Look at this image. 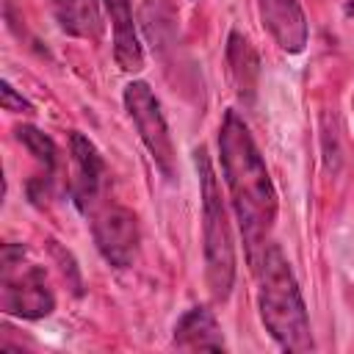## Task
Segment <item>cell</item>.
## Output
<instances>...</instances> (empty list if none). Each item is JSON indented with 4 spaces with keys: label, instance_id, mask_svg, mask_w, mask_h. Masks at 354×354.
Listing matches in <instances>:
<instances>
[{
    "label": "cell",
    "instance_id": "6da1fadb",
    "mask_svg": "<svg viewBox=\"0 0 354 354\" xmlns=\"http://www.w3.org/2000/svg\"><path fill=\"white\" fill-rule=\"evenodd\" d=\"M218 160L246 260L254 266L274 230L279 202L268 166L238 111H227L218 124Z\"/></svg>",
    "mask_w": 354,
    "mask_h": 354
},
{
    "label": "cell",
    "instance_id": "7a4b0ae2",
    "mask_svg": "<svg viewBox=\"0 0 354 354\" xmlns=\"http://www.w3.org/2000/svg\"><path fill=\"white\" fill-rule=\"evenodd\" d=\"M252 271L257 277V313L271 340L282 351H313L315 343L307 304L282 249L268 241Z\"/></svg>",
    "mask_w": 354,
    "mask_h": 354
},
{
    "label": "cell",
    "instance_id": "3957f363",
    "mask_svg": "<svg viewBox=\"0 0 354 354\" xmlns=\"http://www.w3.org/2000/svg\"><path fill=\"white\" fill-rule=\"evenodd\" d=\"M194 166L199 174V196H202V249H205V282L216 301H227L235 285V241L227 218V205L221 196V185L210 166L207 149L199 147L194 152Z\"/></svg>",
    "mask_w": 354,
    "mask_h": 354
},
{
    "label": "cell",
    "instance_id": "277c9868",
    "mask_svg": "<svg viewBox=\"0 0 354 354\" xmlns=\"http://www.w3.org/2000/svg\"><path fill=\"white\" fill-rule=\"evenodd\" d=\"M0 310L22 321H41L55 310V293L41 266L25 260V246L3 243L0 254Z\"/></svg>",
    "mask_w": 354,
    "mask_h": 354
},
{
    "label": "cell",
    "instance_id": "5b68a950",
    "mask_svg": "<svg viewBox=\"0 0 354 354\" xmlns=\"http://www.w3.org/2000/svg\"><path fill=\"white\" fill-rule=\"evenodd\" d=\"M122 100H124L127 116H130L141 144L147 147L152 163L158 166V171L166 180H174L177 177L174 141H171V133H169V124H166V116L160 111V102H158L155 91L144 80H130L124 86Z\"/></svg>",
    "mask_w": 354,
    "mask_h": 354
},
{
    "label": "cell",
    "instance_id": "8992f818",
    "mask_svg": "<svg viewBox=\"0 0 354 354\" xmlns=\"http://www.w3.org/2000/svg\"><path fill=\"white\" fill-rule=\"evenodd\" d=\"M91 235L102 254V260L113 268H127L136 260L141 243L138 216L116 202H102L91 213Z\"/></svg>",
    "mask_w": 354,
    "mask_h": 354
},
{
    "label": "cell",
    "instance_id": "52a82bcc",
    "mask_svg": "<svg viewBox=\"0 0 354 354\" xmlns=\"http://www.w3.org/2000/svg\"><path fill=\"white\" fill-rule=\"evenodd\" d=\"M69 160H72V180H69V196L75 207L86 216H91L105 199V183H108V166L83 133H69Z\"/></svg>",
    "mask_w": 354,
    "mask_h": 354
},
{
    "label": "cell",
    "instance_id": "ba28073f",
    "mask_svg": "<svg viewBox=\"0 0 354 354\" xmlns=\"http://www.w3.org/2000/svg\"><path fill=\"white\" fill-rule=\"evenodd\" d=\"M257 14L279 50L296 55L307 47L310 28L299 0H257Z\"/></svg>",
    "mask_w": 354,
    "mask_h": 354
},
{
    "label": "cell",
    "instance_id": "9c48e42d",
    "mask_svg": "<svg viewBox=\"0 0 354 354\" xmlns=\"http://www.w3.org/2000/svg\"><path fill=\"white\" fill-rule=\"evenodd\" d=\"M111 30H113V61L119 64L122 72H141L144 69V47L138 41L136 19H133V6L130 0H102Z\"/></svg>",
    "mask_w": 354,
    "mask_h": 354
},
{
    "label": "cell",
    "instance_id": "30bf717a",
    "mask_svg": "<svg viewBox=\"0 0 354 354\" xmlns=\"http://www.w3.org/2000/svg\"><path fill=\"white\" fill-rule=\"evenodd\" d=\"M17 141L33 155V160L39 163V171L30 177V183H28V196L33 199V202H41V199H47L50 196V188H53V183H55V174H58V147H55V141L47 136V133H41V130H36L33 124H19L17 130Z\"/></svg>",
    "mask_w": 354,
    "mask_h": 354
},
{
    "label": "cell",
    "instance_id": "8fae6325",
    "mask_svg": "<svg viewBox=\"0 0 354 354\" xmlns=\"http://www.w3.org/2000/svg\"><path fill=\"white\" fill-rule=\"evenodd\" d=\"M171 343L180 351H224L227 348L221 326H218L213 310H207L202 304L185 310L177 318Z\"/></svg>",
    "mask_w": 354,
    "mask_h": 354
},
{
    "label": "cell",
    "instance_id": "7c38bea8",
    "mask_svg": "<svg viewBox=\"0 0 354 354\" xmlns=\"http://www.w3.org/2000/svg\"><path fill=\"white\" fill-rule=\"evenodd\" d=\"M227 69H230V80L238 100L243 105H252L260 83V58L252 41L241 30H230L227 36Z\"/></svg>",
    "mask_w": 354,
    "mask_h": 354
},
{
    "label": "cell",
    "instance_id": "4fadbf2b",
    "mask_svg": "<svg viewBox=\"0 0 354 354\" xmlns=\"http://www.w3.org/2000/svg\"><path fill=\"white\" fill-rule=\"evenodd\" d=\"M55 22L61 30L77 39L97 41L102 33V19H100V3L97 0H47Z\"/></svg>",
    "mask_w": 354,
    "mask_h": 354
},
{
    "label": "cell",
    "instance_id": "5bb4252c",
    "mask_svg": "<svg viewBox=\"0 0 354 354\" xmlns=\"http://www.w3.org/2000/svg\"><path fill=\"white\" fill-rule=\"evenodd\" d=\"M3 108L11 113H30L33 111V105L22 94H17V88L8 80H3Z\"/></svg>",
    "mask_w": 354,
    "mask_h": 354
},
{
    "label": "cell",
    "instance_id": "9a60e30c",
    "mask_svg": "<svg viewBox=\"0 0 354 354\" xmlns=\"http://www.w3.org/2000/svg\"><path fill=\"white\" fill-rule=\"evenodd\" d=\"M346 11H348V14H354V0H346Z\"/></svg>",
    "mask_w": 354,
    "mask_h": 354
}]
</instances>
